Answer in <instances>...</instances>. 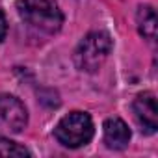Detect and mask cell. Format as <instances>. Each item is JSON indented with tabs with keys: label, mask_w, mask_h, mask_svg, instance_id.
<instances>
[{
	"label": "cell",
	"mask_w": 158,
	"mask_h": 158,
	"mask_svg": "<svg viewBox=\"0 0 158 158\" xmlns=\"http://www.w3.org/2000/svg\"><path fill=\"white\" fill-rule=\"evenodd\" d=\"M112 39L104 32H91L88 34L74 50V65L86 71V73H95L104 60L112 52Z\"/></svg>",
	"instance_id": "3"
},
{
	"label": "cell",
	"mask_w": 158,
	"mask_h": 158,
	"mask_svg": "<svg viewBox=\"0 0 158 158\" xmlns=\"http://www.w3.org/2000/svg\"><path fill=\"white\" fill-rule=\"evenodd\" d=\"M28 123L24 104L13 95H0V132L19 134Z\"/></svg>",
	"instance_id": "4"
},
{
	"label": "cell",
	"mask_w": 158,
	"mask_h": 158,
	"mask_svg": "<svg viewBox=\"0 0 158 158\" xmlns=\"http://www.w3.org/2000/svg\"><path fill=\"white\" fill-rule=\"evenodd\" d=\"M21 19L34 30L52 35L63 24V15L56 0H17Z\"/></svg>",
	"instance_id": "1"
},
{
	"label": "cell",
	"mask_w": 158,
	"mask_h": 158,
	"mask_svg": "<svg viewBox=\"0 0 158 158\" xmlns=\"http://www.w3.org/2000/svg\"><path fill=\"white\" fill-rule=\"evenodd\" d=\"M134 115L139 123L141 130L147 134H154L158 128V108H156V97L152 91H143L136 97L134 104Z\"/></svg>",
	"instance_id": "5"
},
{
	"label": "cell",
	"mask_w": 158,
	"mask_h": 158,
	"mask_svg": "<svg viewBox=\"0 0 158 158\" xmlns=\"http://www.w3.org/2000/svg\"><path fill=\"white\" fill-rule=\"evenodd\" d=\"M136 23H138L139 34L145 39L152 41L156 37V24L158 23H156V11H154L152 6H149V4L139 6L138 8V15H136Z\"/></svg>",
	"instance_id": "7"
},
{
	"label": "cell",
	"mask_w": 158,
	"mask_h": 158,
	"mask_svg": "<svg viewBox=\"0 0 158 158\" xmlns=\"http://www.w3.org/2000/svg\"><path fill=\"white\" fill-rule=\"evenodd\" d=\"M0 156H30V151L8 138H0Z\"/></svg>",
	"instance_id": "8"
},
{
	"label": "cell",
	"mask_w": 158,
	"mask_h": 158,
	"mask_svg": "<svg viewBox=\"0 0 158 158\" xmlns=\"http://www.w3.org/2000/svg\"><path fill=\"white\" fill-rule=\"evenodd\" d=\"M95 134L93 121L86 112H71L65 117L60 119V123L54 128L56 139L69 149H78L82 145H88Z\"/></svg>",
	"instance_id": "2"
},
{
	"label": "cell",
	"mask_w": 158,
	"mask_h": 158,
	"mask_svg": "<svg viewBox=\"0 0 158 158\" xmlns=\"http://www.w3.org/2000/svg\"><path fill=\"white\" fill-rule=\"evenodd\" d=\"M6 35H8V21H6L4 11L0 10V41H4Z\"/></svg>",
	"instance_id": "9"
},
{
	"label": "cell",
	"mask_w": 158,
	"mask_h": 158,
	"mask_svg": "<svg viewBox=\"0 0 158 158\" xmlns=\"http://www.w3.org/2000/svg\"><path fill=\"white\" fill-rule=\"evenodd\" d=\"M130 141V130L125 121L119 117H110L104 123V143L108 149L121 151L128 145Z\"/></svg>",
	"instance_id": "6"
}]
</instances>
